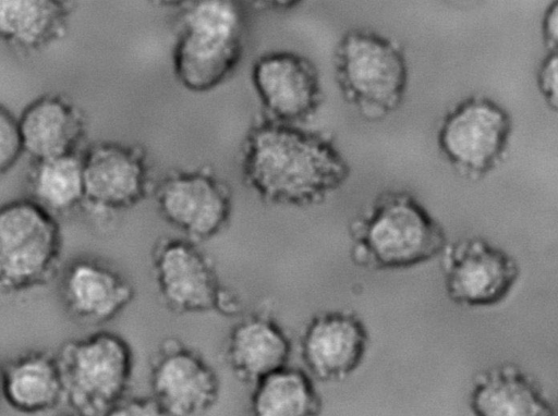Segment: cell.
Wrapping results in <instances>:
<instances>
[{"label": "cell", "instance_id": "6da1fadb", "mask_svg": "<svg viewBox=\"0 0 558 416\" xmlns=\"http://www.w3.org/2000/svg\"><path fill=\"white\" fill-rule=\"evenodd\" d=\"M239 172L263 204L308 209L340 192L352 166L331 133L259 113L241 140Z\"/></svg>", "mask_w": 558, "mask_h": 416}, {"label": "cell", "instance_id": "7a4b0ae2", "mask_svg": "<svg viewBox=\"0 0 558 416\" xmlns=\"http://www.w3.org/2000/svg\"><path fill=\"white\" fill-rule=\"evenodd\" d=\"M351 262L368 271H399L439 259L450 242L444 225L411 192H378L347 227Z\"/></svg>", "mask_w": 558, "mask_h": 416}, {"label": "cell", "instance_id": "3957f363", "mask_svg": "<svg viewBox=\"0 0 558 416\" xmlns=\"http://www.w3.org/2000/svg\"><path fill=\"white\" fill-rule=\"evenodd\" d=\"M175 4L173 75L191 93L215 90L234 74L243 59L246 44L243 10L230 0L175 1Z\"/></svg>", "mask_w": 558, "mask_h": 416}, {"label": "cell", "instance_id": "277c9868", "mask_svg": "<svg viewBox=\"0 0 558 416\" xmlns=\"http://www.w3.org/2000/svg\"><path fill=\"white\" fill-rule=\"evenodd\" d=\"M331 65L341 98L364 120L381 122L403 105L410 65L395 38L368 27H352L336 41Z\"/></svg>", "mask_w": 558, "mask_h": 416}, {"label": "cell", "instance_id": "5b68a950", "mask_svg": "<svg viewBox=\"0 0 558 416\" xmlns=\"http://www.w3.org/2000/svg\"><path fill=\"white\" fill-rule=\"evenodd\" d=\"M149 268L160 304L173 315L244 314L241 296L225 284L202 244L179 234L159 236L149 252Z\"/></svg>", "mask_w": 558, "mask_h": 416}, {"label": "cell", "instance_id": "8992f818", "mask_svg": "<svg viewBox=\"0 0 558 416\" xmlns=\"http://www.w3.org/2000/svg\"><path fill=\"white\" fill-rule=\"evenodd\" d=\"M56 355L69 408L87 416H105L129 395L135 353L122 334L97 329L66 340Z\"/></svg>", "mask_w": 558, "mask_h": 416}, {"label": "cell", "instance_id": "52a82bcc", "mask_svg": "<svg viewBox=\"0 0 558 416\" xmlns=\"http://www.w3.org/2000/svg\"><path fill=\"white\" fill-rule=\"evenodd\" d=\"M63 233L59 219L32 198L0 209V289L8 296L49 285L61 271Z\"/></svg>", "mask_w": 558, "mask_h": 416}, {"label": "cell", "instance_id": "ba28073f", "mask_svg": "<svg viewBox=\"0 0 558 416\" xmlns=\"http://www.w3.org/2000/svg\"><path fill=\"white\" fill-rule=\"evenodd\" d=\"M512 135V117L502 105L484 95H470L442 115L436 145L456 174L477 182L502 164Z\"/></svg>", "mask_w": 558, "mask_h": 416}, {"label": "cell", "instance_id": "9c48e42d", "mask_svg": "<svg viewBox=\"0 0 558 416\" xmlns=\"http://www.w3.org/2000/svg\"><path fill=\"white\" fill-rule=\"evenodd\" d=\"M151 196L160 218L179 235L198 244L219 236L232 219V188L208 164L165 172Z\"/></svg>", "mask_w": 558, "mask_h": 416}, {"label": "cell", "instance_id": "30bf717a", "mask_svg": "<svg viewBox=\"0 0 558 416\" xmlns=\"http://www.w3.org/2000/svg\"><path fill=\"white\" fill-rule=\"evenodd\" d=\"M438 260L448 299L468 308L501 304L522 273L509 252L478 235L450 241Z\"/></svg>", "mask_w": 558, "mask_h": 416}, {"label": "cell", "instance_id": "8fae6325", "mask_svg": "<svg viewBox=\"0 0 558 416\" xmlns=\"http://www.w3.org/2000/svg\"><path fill=\"white\" fill-rule=\"evenodd\" d=\"M84 203L94 217H110L134 208L155 186L146 150L120 140H98L82 154Z\"/></svg>", "mask_w": 558, "mask_h": 416}, {"label": "cell", "instance_id": "7c38bea8", "mask_svg": "<svg viewBox=\"0 0 558 416\" xmlns=\"http://www.w3.org/2000/svg\"><path fill=\"white\" fill-rule=\"evenodd\" d=\"M250 82L260 113L281 123L308 125L325 101L319 68L295 50L274 49L257 56Z\"/></svg>", "mask_w": 558, "mask_h": 416}, {"label": "cell", "instance_id": "4fadbf2b", "mask_svg": "<svg viewBox=\"0 0 558 416\" xmlns=\"http://www.w3.org/2000/svg\"><path fill=\"white\" fill-rule=\"evenodd\" d=\"M150 395L171 416H203L221 395V379L196 347L170 335L157 345L149 360Z\"/></svg>", "mask_w": 558, "mask_h": 416}, {"label": "cell", "instance_id": "5bb4252c", "mask_svg": "<svg viewBox=\"0 0 558 416\" xmlns=\"http://www.w3.org/2000/svg\"><path fill=\"white\" fill-rule=\"evenodd\" d=\"M371 341L367 323L356 311H319L306 322L299 339L303 369L319 383L345 381L363 366Z\"/></svg>", "mask_w": 558, "mask_h": 416}, {"label": "cell", "instance_id": "9a60e30c", "mask_svg": "<svg viewBox=\"0 0 558 416\" xmlns=\"http://www.w3.org/2000/svg\"><path fill=\"white\" fill-rule=\"evenodd\" d=\"M59 296L72 320L84 327L101 329L132 304L135 287L110 264L80 257L62 268Z\"/></svg>", "mask_w": 558, "mask_h": 416}, {"label": "cell", "instance_id": "2e32d148", "mask_svg": "<svg viewBox=\"0 0 558 416\" xmlns=\"http://www.w3.org/2000/svg\"><path fill=\"white\" fill-rule=\"evenodd\" d=\"M292 347L286 329L263 307L243 314L231 326L222 346V358L240 382L252 387L289 366Z\"/></svg>", "mask_w": 558, "mask_h": 416}, {"label": "cell", "instance_id": "e0dca14e", "mask_svg": "<svg viewBox=\"0 0 558 416\" xmlns=\"http://www.w3.org/2000/svg\"><path fill=\"white\" fill-rule=\"evenodd\" d=\"M17 118L25 154L32 161L82 154L87 121L69 96L43 94L28 102Z\"/></svg>", "mask_w": 558, "mask_h": 416}, {"label": "cell", "instance_id": "ac0fdd59", "mask_svg": "<svg viewBox=\"0 0 558 416\" xmlns=\"http://www.w3.org/2000/svg\"><path fill=\"white\" fill-rule=\"evenodd\" d=\"M468 404L472 416H557L556 405L537 380L511 362L478 371Z\"/></svg>", "mask_w": 558, "mask_h": 416}, {"label": "cell", "instance_id": "d6986e66", "mask_svg": "<svg viewBox=\"0 0 558 416\" xmlns=\"http://www.w3.org/2000/svg\"><path fill=\"white\" fill-rule=\"evenodd\" d=\"M1 391L5 403L22 414L57 408L64 402V387L56 353L29 348L4 359Z\"/></svg>", "mask_w": 558, "mask_h": 416}, {"label": "cell", "instance_id": "ffe728a7", "mask_svg": "<svg viewBox=\"0 0 558 416\" xmlns=\"http://www.w3.org/2000/svg\"><path fill=\"white\" fill-rule=\"evenodd\" d=\"M71 5L62 0H0L2 44L20 56H31L62 39Z\"/></svg>", "mask_w": 558, "mask_h": 416}, {"label": "cell", "instance_id": "44dd1931", "mask_svg": "<svg viewBox=\"0 0 558 416\" xmlns=\"http://www.w3.org/2000/svg\"><path fill=\"white\" fill-rule=\"evenodd\" d=\"M247 416H320L323 396L303 369L281 368L251 387Z\"/></svg>", "mask_w": 558, "mask_h": 416}, {"label": "cell", "instance_id": "7402d4cb", "mask_svg": "<svg viewBox=\"0 0 558 416\" xmlns=\"http://www.w3.org/2000/svg\"><path fill=\"white\" fill-rule=\"evenodd\" d=\"M26 179L29 198L57 218L83 208L81 154L32 161Z\"/></svg>", "mask_w": 558, "mask_h": 416}, {"label": "cell", "instance_id": "603a6c76", "mask_svg": "<svg viewBox=\"0 0 558 416\" xmlns=\"http://www.w3.org/2000/svg\"><path fill=\"white\" fill-rule=\"evenodd\" d=\"M25 155L19 118L4 105L0 108V172L5 174Z\"/></svg>", "mask_w": 558, "mask_h": 416}, {"label": "cell", "instance_id": "cb8c5ba5", "mask_svg": "<svg viewBox=\"0 0 558 416\" xmlns=\"http://www.w3.org/2000/svg\"><path fill=\"white\" fill-rule=\"evenodd\" d=\"M536 88L545 106L558 113V51L547 52L535 74Z\"/></svg>", "mask_w": 558, "mask_h": 416}, {"label": "cell", "instance_id": "d4e9b609", "mask_svg": "<svg viewBox=\"0 0 558 416\" xmlns=\"http://www.w3.org/2000/svg\"><path fill=\"white\" fill-rule=\"evenodd\" d=\"M105 416H171L158 401L149 395H128Z\"/></svg>", "mask_w": 558, "mask_h": 416}, {"label": "cell", "instance_id": "484cf974", "mask_svg": "<svg viewBox=\"0 0 558 416\" xmlns=\"http://www.w3.org/2000/svg\"><path fill=\"white\" fill-rule=\"evenodd\" d=\"M541 38L547 52L558 51V0L548 3L543 12Z\"/></svg>", "mask_w": 558, "mask_h": 416}, {"label": "cell", "instance_id": "4316f807", "mask_svg": "<svg viewBox=\"0 0 558 416\" xmlns=\"http://www.w3.org/2000/svg\"><path fill=\"white\" fill-rule=\"evenodd\" d=\"M56 416H87V415L69 408L68 411L61 412Z\"/></svg>", "mask_w": 558, "mask_h": 416}, {"label": "cell", "instance_id": "83f0119b", "mask_svg": "<svg viewBox=\"0 0 558 416\" xmlns=\"http://www.w3.org/2000/svg\"><path fill=\"white\" fill-rule=\"evenodd\" d=\"M555 405H556V411H557V415H558V397H557V403Z\"/></svg>", "mask_w": 558, "mask_h": 416}]
</instances>
